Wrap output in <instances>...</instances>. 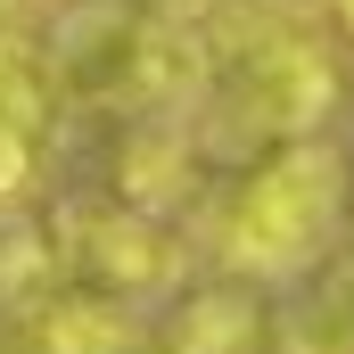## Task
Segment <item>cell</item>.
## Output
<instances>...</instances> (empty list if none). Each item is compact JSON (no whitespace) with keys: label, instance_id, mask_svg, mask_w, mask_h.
Here are the masks:
<instances>
[{"label":"cell","instance_id":"cell-2","mask_svg":"<svg viewBox=\"0 0 354 354\" xmlns=\"http://www.w3.org/2000/svg\"><path fill=\"white\" fill-rule=\"evenodd\" d=\"M346 223V157L330 140H280L214 198V264L239 280H297Z\"/></svg>","mask_w":354,"mask_h":354},{"label":"cell","instance_id":"cell-3","mask_svg":"<svg viewBox=\"0 0 354 354\" xmlns=\"http://www.w3.org/2000/svg\"><path fill=\"white\" fill-rule=\"evenodd\" d=\"M157 41L165 25L140 17L132 0H66L41 25L33 75L50 91V107L66 115H132L157 99Z\"/></svg>","mask_w":354,"mask_h":354},{"label":"cell","instance_id":"cell-1","mask_svg":"<svg viewBox=\"0 0 354 354\" xmlns=\"http://www.w3.org/2000/svg\"><path fill=\"white\" fill-rule=\"evenodd\" d=\"M338 107V66L288 25V17H206V99H198V140L223 132L231 149H280L322 132Z\"/></svg>","mask_w":354,"mask_h":354},{"label":"cell","instance_id":"cell-9","mask_svg":"<svg viewBox=\"0 0 354 354\" xmlns=\"http://www.w3.org/2000/svg\"><path fill=\"white\" fill-rule=\"evenodd\" d=\"M33 174H41V124L0 107V206H17L33 189Z\"/></svg>","mask_w":354,"mask_h":354},{"label":"cell","instance_id":"cell-8","mask_svg":"<svg viewBox=\"0 0 354 354\" xmlns=\"http://www.w3.org/2000/svg\"><path fill=\"white\" fill-rule=\"evenodd\" d=\"M33 354H140L132 305L99 297L83 280L58 297H33Z\"/></svg>","mask_w":354,"mask_h":354},{"label":"cell","instance_id":"cell-5","mask_svg":"<svg viewBox=\"0 0 354 354\" xmlns=\"http://www.w3.org/2000/svg\"><path fill=\"white\" fill-rule=\"evenodd\" d=\"M198 189V124L165 107H132L124 124V157H115V198L140 214H165Z\"/></svg>","mask_w":354,"mask_h":354},{"label":"cell","instance_id":"cell-10","mask_svg":"<svg viewBox=\"0 0 354 354\" xmlns=\"http://www.w3.org/2000/svg\"><path fill=\"white\" fill-rule=\"evenodd\" d=\"M33 50H41V25H33V0H0V75L33 66Z\"/></svg>","mask_w":354,"mask_h":354},{"label":"cell","instance_id":"cell-13","mask_svg":"<svg viewBox=\"0 0 354 354\" xmlns=\"http://www.w3.org/2000/svg\"><path fill=\"white\" fill-rule=\"evenodd\" d=\"M330 17H338V25H346V33H354V0H330Z\"/></svg>","mask_w":354,"mask_h":354},{"label":"cell","instance_id":"cell-11","mask_svg":"<svg viewBox=\"0 0 354 354\" xmlns=\"http://www.w3.org/2000/svg\"><path fill=\"white\" fill-rule=\"evenodd\" d=\"M132 8H140V17H157V25H206L223 0H132Z\"/></svg>","mask_w":354,"mask_h":354},{"label":"cell","instance_id":"cell-6","mask_svg":"<svg viewBox=\"0 0 354 354\" xmlns=\"http://www.w3.org/2000/svg\"><path fill=\"white\" fill-rule=\"evenodd\" d=\"M264 338H272V322H264V305L239 288V272L189 288L174 305V322H165V354H256Z\"/></svg>","mask_w":354,"mask_h":354},{"label":"cell","instance_id":"cell-12","mask_svg":"<svg viewBox=\"0 0 354 354\" xmlns=\"http://www.w3.org/2000/svg\"><path fill=\"white\" fill-rule=\"evenodd\" d=\"M248 8H264V17H288V25H305V17H330V0H248Z\"/></svg>","mask_w":354,"mask_h":354},{"label":"cell","instance_id":"cell-4","mask_svg":"<svg viewBox=\"0 0 354 354\" xmlns=\"http://www.w3.org/2000/svg\"><path fill=\"white\" fill-rule=\"evenodd\" d=\"M66 272L99 288V297H115V305H140V297H157V288H174L181 280V248L174 231H165V214H140V206H83V214H66Z\"/></svg>","mask_w":354,"mask_h":354},{"label":"cell","instance_id":"cell-7","mask_svg":"<svg viewBox=\"0 0 354 354\" xmlns=\"http://www.w3.org/2000/svg\"><path fill=\"white\" fill-rule=\"evenodd\" d=\"M280 354H354V256H322L305 272L297 305H280L272 322Z\"/></svg>","mask_w":354,"mask_h":354}]
</instances>
